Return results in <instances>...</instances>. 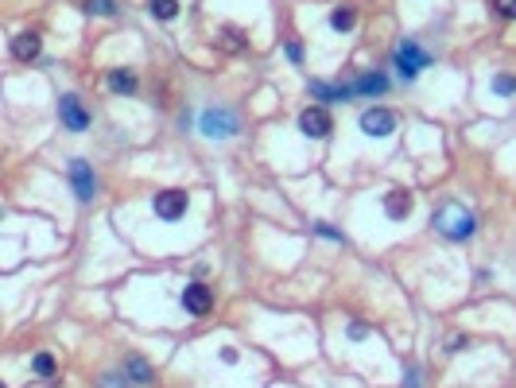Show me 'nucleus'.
I'll return each mask as SVG.
<instances>
[{"mask_svg": "<svg viewBox=\"0 0 516 388\" xmlns=\"http://www.w3.org/2000/svg\"><path fill=\"white\" fill-rule=\"evenodd\" d=\"M222 47H225V51H241V47H244V35H241L237 28H225V31H222Z\"/></svg>", "mask_w": 516, "mask_h": 388, "instance_id": "nucleus-20", "label": "nucleus"}, {"mask_svg": "<svg viewBox=\"0 0 516 388\" xmlns=\"http://www.w3.org/2000/svg\"><path fill=\"white\" fill-rule=\"evenodd\" d=\"M31 369H35V373H39V377H55V358H51V353H35V361H31Z\"/></svg>", "mask_w": 516, "mask_h": 388, "instance_id": "nucleus-18", "label": "nucleus"}, {"mask_svg": "<svg viewBox=\"0 0 516 388\" xmlns=\"http://www.w3.org/2000/svg\"><path fill=\"white\" fill-rule=\"evenodd\" d=\"M86 12L89 16H113V12H117V0H86Z\"/></svg>", "mask_w": 516, "mask_h": 388, "instance_id": "nucleus-19", "label": "nucleus"}, {"mask_svg": "<svg viewBox=\"0 0 516 388\" xmlns=\"http://www.w3.org/2000/svg\"><path fill=\"white\" fill-rule=\"evenodd\" d=\"M152 16L156 19H175L179 16V0H152Z\"/></svg>", "mask_w": 516, "mask_h": 388, "instance_id": "nucleus-17", "label": "nucleus"}, {"mask_svg": "<svg viewBox=\"0 0 516 388\" xmlns=\"http://www.w3.org/2000/svg\"><path fill=\"white\" fill-rule=\"evenodd\" d=\"M493 4H497V12H501L505 19H516V0H493Z\"/></svg>", "mask_w": 516, "mask_h": 388, "instance_id": "nucleus-21", "label": "nucleus"}, {"mask_svg": "<svg viewBox=\"0 0 516 388\" xmlns=\"http://www.w3.org/2000/svg\"><path fill=\"white\" fill-rule=\"evenodd\" d=\"M431 62V55L419 43H411V39H404L396 47V55H392V67H396V74L404 78V82H411V78H419V70Z\"/></svg>", "mask_w": 516, "mask_h": 388, "instance_id": "nucleus-1", "label": "nucleus"}, {"mask_svg": "<svg viewBox=\"0 0 516 388\" xmlns=\"http://www.w3.org/2000/svg\"><path fill=\"white\" fill-rule=\"evenodd\" d=\"M70 186L78 194V202H89V198H94L98 183H94V171H89L86 159H74V164H70Z\"/></svg>", "mask_w": 516, "mask_h": 388, "instance_id": "nucleus-6", "label": "nucleus"}, {"mask_svg": "<svg viewBox=\"0 0 516 388\" xmlns=\"http://www.w3.org/2000/svg\"><path fill=\"white\" fill-rule=\"evenodd\" d=\"M125 373L132 377V385H152V369H148L140 358H128L125 361Z\"/></svg>", "mask_w": 516, "mask_h": 388, "instance_id": "nucleus-14", "label": "nucleus"}, {"mask_svg": "<svg viewBox=\"0 0 516 388\" xmlns=\"http://www.w3.org/2000/svg\"><path fill=\"white\" fill-rule=\"evenodd\" d=\"M311 94L322 97V101H346V97H353V86H322V82H311Z\"/></svg>", "mask_w": 516, "mask_h": 388, "instance_id": "nucleus-11", "label": "nucleus"}, {"mask_svg": "<svg viewBox=\"0 0 516 388\" xmlns=\"http://www.w3.org/2000/svg\"><path fill=\"white\" fill-rule=\"evenodd\" d=\"M493 89H497V94H516V78H497Z\"/></svg>", "mask_w": 516, "mask_h": 388, "instance_id": "nucleus-22", "label": "nucleus"}, {"mask_svg": "<svg viewBox=\"0 0 516 388\" xmlns=\"http://www.w3.org/2000/svg\"><path fill=\"white\" fill-rule=\"evenodd\" d=\"M183 307L190 310V315H210V307H214V291L206 288V283H186Z\"/></svg>", "mask_w": 516, "mask_h": 388, "instance_id": "nucleus-7", "label": "nucleus"}, {"mask_svg": "<svg viewBox=\"0 0 516 388\" xmlns=\"http://www.w3.org/2000/svg\"><path fill=\"white\" fill-rule=\"evenodd\" d=\"M443 233H447V237H454V241H462V237H470V233H474V218H470V213H462L454 225H443Z\"/></svg>", "mask_w": 516, "mask_h": 388, "instance_id": "nucleus-15", "label": "nucleus"}, {"mask_svg": "<svg viewBox=\"0 0 516 388\" xmlns=\"http://www.w3.org/2000/svg\"><path fill=\"white\" fill-rule=\"evenodd\" d=\"M299 128H303V136L322 140V136H330L334 121H330V113H326L322 105H311V109H303V113H299Z\"/></svg>", "mask_w": 516, "mask_h": 388, "instance_id": "nucleus-3", "label": "nucleus"}, {"mask_svg": "<svg viewBox=\"0 0 516 388\" xmlns=\"http://www.w3.org/2000/svg\"><path fill=\"white\" fill-rule=\"evenodd\" d=\"M287 58H292V62H299V58H303V47H299V43H287Z\"/></svg>", "mask_w": 516, "mask_h": 388, "instance_id": "nucleus-23", "label": "nucleus"}, {"mask_svg": "<svg viewBox=\"0 0 516 388\" xmlns=\"http://www.w3.org/2000/svg\"><path fill=\"white\" fill-rule=\"evenodd\" d=\"M198 125H202L206 136H214V140H229V136L237 132V116L229 113V109H206V113L198 116Z\"/></svg>", "mask_w": 516, "mask_h": 388, "instance_id": "nucleus-2", "label": "nucleus"}, {"mask_svg": "<svg viewBox=\"0 0 516 388\" xmlns=\"http://www.w3.org/2000/svg\"><path fill=\"white\" fill-rule=\"evenodd\" d=\"M156 213L163 218V222H179L186 213V194L183 191H163L156 194Z\"/></svg>", "mask_w": 516, "mask_h": 388, "instance_id": "nucleus-8", "label": "nucleus"}, {"mask_svg": "<svg viewBox=\"0 0 516 388\" xmlns=\"http://www.w3.org/2000/svg\"><path fill=\"white\" fill-rule=\"evenodd\" d=\"M411 206H416V198H411L408 191H389L384 194V213H389L392 222H404L411 213Z\"/></svg>", "mask_w": 516, "mask_h": 388, "instance_id": "nucleus-10", "label": "nucleus"}, {"mask_svg": "<svg viewBox=\"0 0 516 388\" xmlns=\"http://www.w3.org/2000/svg\"><path fill=\"white\" fill-rule=\"evenodd\" d=\"M384 89H389V78L384 74H365L361 78V82H353V94H384Z\"/></svg>", "mask_w": 516, "mask_h": 388, "instance_id": "nucleus-12", "label": "nucleus"}, {"mask_svg": "<svg viewBox=\"0 0 516 388\" xmlns=\"http://www.w3.org/2000/svg\"><path fill=\"white\" fill-rule=\"evenodd\" d=\"M353 19H357V16H353V8H346V4H341V8L330 12V28H334V31H350Z\"/></svg>", "mask_w": 516, "mask_h": 388, "instance_id": "nucleus-16", "label": "nucleus"}, {"mask_svg": "<svg viewBox=\"0 0 516 388\" xmlns=\"http://www.w3.org/2000/svg\"><path fill=\"white\" fill-rule=\"evenodd\" d=\"M43 51V39L35 31H20V35L12 39V55L20 58V62H31V58H39Z\"/></svg>", "mask_w": 516, "mask_h": 388, "instance_id": "nucleus-9", "label": "nucleus"}, {"mask_svg": "<svg viewBox=\"0 0 516 388\" xmlns=\"http://www.w3.org/2000/svg\"><path fill=\"white\" fill-rule=\"evenodd\" d=\"M361 128L369 136H392L396 132V113L392 109H365L361 113Z\"/></svg>", "mask_w": 516, "mask_h": 388, "instance_id": "nucleus-4", "label": "nucleus"}, {"mask_svg": "<svg viewBox=\"0 0 516 388\" xmlns=\"http://www.w3.org/2000/svg\"><path fill=\"white\" fill-rule=\"evenodd\" d=\"M59 116H62V125H66L70 132H86V128H89V113L82 109V101L74 94H66L59 101Z\"/></svg>", "mask_w": 516, "mask_h": 388, "instance_id": "nucleus-5", "label": "nucleus"}, {"mask_svg": "<svg viewBox=\"0 0 516 388\" xmlns=\"http://www.w3.org/2000/svg\"><path fill=\"white\" fill-rule=\"evenodd\" d=\"M109 89L132 94V89H136V74H132V70H109Z\"/></svg>", "mask_w": 516, "mask_h": 388, "instance_id": "nucleus-13", "label": "nucleus"}]
</instances>
